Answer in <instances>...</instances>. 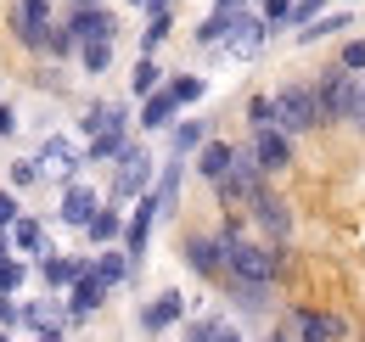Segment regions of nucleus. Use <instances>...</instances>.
I'll return each instance as SVG.
<instances>
[{
	"label": "nucleus",
	"instance_id": "1",
	"mask_svg": "<svg viewBox=\"0 0 365 342\" xmlns=\"http://www.w3.org/2000/svg\"><path fill=\"white\" fill-rule=\"evenodd\" d=\"M225 269L236 275V286H270L275 258L264 253V247H253L247 236H236V230H230V236H225Z\"/></svg>",
	"mask_w": 365,
	"mask_h": 342
},
{
	"label": "nucleus",
	"instance_id": "2",
	"mask_svg": "<svg viewBox=\"0 0 365 342\" xmlns=\"http://www.w3.org/2000/svg\"><path fill=\"white\" fill-rule=\"evenodd\" d=\"M270 101H275V129H281V135H298V129H315V124H320L315 90H304V85H281Z\"/></svg>",
	"mask_w": 365,
	"mask_h": 342
},
{
	"label": "nucleus",
	"instance_id": "3",
	"mask_svg": "<svg viewBox=\"0 0 365 342\" xmlns=\"http://www.w3.org/2000/svg\"><path fill=\"white\" fill-rule=\"evenodd\" d=\"M354 95H360L354 73L331 68V73L320 79V90H315V107H320V118H349V113H354Z\"/></svg>",
	"mask_w": 365,
	"mask_h": 342
},
{
	"label": "nucleus",
	"instance_id": "4",
	"mask_svg": "<svg viewBox=\"0 0 365 342\" xmlns=\"http://www.w3.org/2000/svg\"><path fill=\"white\" fill-rule=\"evenodd\" d=\"M146 180H152V152H146V146H124V157H118V180H113V202L140 197Z\"/></svg>",
	"mask_w": 365,
	"mask_h": 342
},
{
	"label": "nucleus",
	"instance_id": "5",
	"mask_svg": "<svg viewBox=\"0 0 365 342\" xmlns=\"http://www.w3.org/2000/svg\"><path fill=\"white\" fill-rule=\"evenodd\" d=\"M264 34H270V23H264L259 11H242V6H236V23H230L225 51L230 56H259V51H264Z\"/></svg>",
	"mask_w": 365,
	"mask_h": 342
},
{
	"label": "nucleus",
	"instance_id": "6",
	"mask_svg": "<svg viewBox=\"0 0 365 342\" xmlns=\"http://www.w3.org/2000/svg\"><path fill=\"white\" fill-rule=\"evenodd\" d=\"M68 34L79 45H96V40H113L118 34V23L101 11V6H73V23H68Z\"/></svg>",
	"mask_w": 365,
	"mask_h": 342
},
{
	"label": "nucleus",
	"instance_id": "7",
	"mask_svg": "<svg viewBox=\"0 0 365 342\" xmlns=\"http://www.w3.org/2000/svg\"><path fill=\"white\" fill-rule=\"evenodd\" d=\"M292 337L298 342H337L343 337V320L337 314H320V309H298L292 314Z\"/></svg>",
	"mask_w": 365,
	"mask_h": 342
},
{
	"label": "nucleus",
	"instance_id": "8",
	"mask_svg": "<svg viewBox=\"0 0 365 342\" xmlns=\"http://www.w3.org/2000/svg\"><path fill=\"white\" fill-rule=\"evenodd\" d=\"M185 264L197 275H225V236H191L185 242Z\"/></svg>",
	"mask_w": 365,
	"mask_h": 342
},
{
	"label": "nucleus",
	"instance_id": "9",
	"mask_svg": "<svg viewBox=\"0 0 365 342\" xmlns=\"http://www.w3.org/2000/svg\"><path fill=\"white\" fill-rule=\"evenodd\" d=\"M34 163H40V174L68 180V174L79 169V152H73V140H68V135H51L46 146H40V157H34Z\"/></svg>",
	"mask_w": 365,
	"mask_h": 342
},
{
	"label": "nucleus",
	"instance_id": "10",
	"mask_svg": "<svg viewBox=\"0 0 365 342\" xmlns=\"http://www.w3.org/2000/svg\"><path fill=\"white\" fill-rule=\"evenodd\" d=\"M152 224H158V197L146 191V197H140V208H135V219H130V230H124V253H130V258L146 253V242H152Z\"/></svg>",
	"mask_w": 365,
	"mask_h": 342
},
{
	"label": "nucleus",
	"instance_id": "11",
	"mask_svg": "<svg viewBox=\"0 0 365 342\" xmlns=\"http://www.w3.org/2000/svg\"><path fill=\"white\" fill-rule=\"evenodd\" d=\"M101 303H107V281H101V275H96L91 264H85V275H79V281H73V298H68V314H73V320H79V314H96V309H101Z\"/></svg>",
	"mask_w": 365,
	"mask_h": 342
},
{
	"label": "nucleus",
	"instance_id": "12",
	"mask_svg": "<svg viewBox=\"0 0 365 342\" xmlns=\"http://www.w3.org/2000/svg\"><path fill=\"white\" fill-rule=\"evenodd\" d=\"M253 157H259V169H287L292 163V140L281 129H259L253 135Z\"/></svg>",
	"mask_w": 365,
	"mask_h": 342
},
{
	"label": "nucleus",
	"instance_id": "13",
	"mask_svg": "<svg viewBox=\"0 0 365 342\" xmlns=\"http://www.w3.org/2000/svg\"><path fill=\"white\" fill-rule=\"evenodd\" d=\"M56 219L85 230V224L96 219V191H91V185H68V191H62V208H56Z\"/></svg>",
	"mask_w": 365,
	"mask_h": 342
},
{
	"label": "nucleus",
	"instance_id": "14",
	"mask_svg": "<svg viewBox=\"0 0 365 342\" xmlns=\"http://www.w3.org/2000/svg\"><path fill=\"white\" fill-rule=\"evenodd\" d=\"M180 314H185V298H180V292H163L158 303L140 309V326H146V331H163V326H175Z\"/></svg>",
	"mask_w": 365,
	"mask_h": 342
},
{
	"label": "nucleus",
	"instance_id": "15",
	"mask_svg": "<svg viewBox=\"0 0 365 342\" xmlns=\"http://www.w3.org/2000/svg\"><path fill=\"white\" fill-rule=\"evenodd\" d=\"M197 174L214 180V185L230 174V146H225V140H202V146H197Z\"/></svg>",
	"mask_w": 365,
	"mask_h": 342
},
{
	"label": "nucleus",
	"instance_id": "16",
	"mask_svg": "<svg viewBox=\"0 0 365 342\" xmlns=\"http://www.w3.org/2000/svg\"><path fill=\"white\" fill-rule=\"evenodd\" d=\"M40 275H46V286H51V292H62V286H73V281L85 275V264H73V258H56V253H46V258H40Z\"/></svg>",
	"mask_w": 365,
	"mask_h": 342
},
{
	"label": "nucleus",
	"instance_id": "17",
	"mask_svg": "<svg viewBox=\"0 0 365 342\" xmlns=\"http://www.w3.org/2000/svg\"><path fill=\"white\" fill-rule=\"evenodd\" d=\"M175 107H180V101H175V90H152V95H146V107H140V124H146V129L175 124Z\"/></svg>",
	"mask_w": 365,
	"mask_h": 342
},
{
	"label": "nucleus",
	"instance_id": "18",
	"mask_svg": "<svg viewBox=\"0 0 365 342\" xmlns=\"http://www.w3.org/2000/svg\"><path fill=\"white\" fill-rule=\"evenodd\" d=\"M23 326H34L40 337H46V331H62V326H68V309H56V303H29V309H23Z\"/></svg>",
	"mask_w": 365,
	"mask_h": 342
},
{
	"label": "nucleus",
	"instance_id": "19",
	"mask_svg": "<svg viewBox=\"0 0 365 342\" xmlns=\"http://www.w3.org/2000/svg\"><path fill=\"white\" fill-rule=\"evenodd\" d=\"M230 23H236V11H214V17H202V28H197V45H225L230 40Z\"/></svg>",
	"mask_w": 365,
	"mask_h": 342
},
{
	"label": "nucleus",
	"instance_id": "20",
	"mask_svg": "<svg viewBox=\"0 0 365 342\" xmlns=\"http://www.w3.org/2000/svg\"><path fill=\"white\" fill-rule=\"evenodd\" d=\"M11 242H17L23 253H34V258H46V253H51V247H46V230H40L34 219H17V224H11Z\"/></svg>",
	"mask_w": 365,
	"mask_h": 342
},
{
	"label": "nucleus",
	"instance_id": "21",
	"mask_svg": "<svg viewBox=\"0 0 365 342\" xmlns=\"http://www.w3.org/2000/svg\"><path fill=\"white\" fill-rule=\"evenodd\" d=\"M253 208H259V219H264V230H270V236H287V208L275 202L270 191H253Z\"/></svg>",
	"mask_w": 365,
	"mask_h": 342
},
{
	"label": "nucleus",
	"instance_id": "22",
	"mask_svg": "<svg viewBox=\"0 0 365 342\" xmlns=\"http://www.w3.org/2000/svg\"><path fill=\"white\" fill-rule=\"evenodd\" d=\"M337 28H349V11H326V17H309V28H298V40L315 45V40H326V34H337Z\"/></svg>",
	"mask_w": 365,
	"mask_h": 342
},
{
	"label": "nucleus",
	"instance_id": "23",
	"mask_svg": "<svg viewBox=\"0 0 365 342\" xmlns=\"http://www.w3.org/2000/svg\"><path fill=\"white\" fill-rule=\"evenodd\" d=\"M124 129H107V135H96L91 140V163H113V157H124Z\"/></svg>",
	"mask_w": 365,
	"mask_h": 342
},
{
	"label": "nucleus",
	"instance_id": "24",
	"mask_svg": "<svg viewBox=\"0 0 365 342\" xmlns=\"http://www.w3.org/2000/svg\"><path fill=\"white\" fill-rule=\"evenodd\" d=\"M85 230H91L96 247H107V242H118V214H113V208H96V219L85 224Z\"/></svg>",
	"mask_w": 365,
	"mask_h": 342
},
{
	"label": "nucleus",
	"instance_id": "25",
	"mask_svg": "<svg viewBox=\"0 0 365 342\" xmlns=\"http://www.w3.org/2000/svg\"><path fill=\"white\" fill-rule=\"evenodd\" d=\"M152 197H158V214H169V208L180 202V163H169V169H163V185H158Z\"/></svg>",
	"mask_w": 365,
	"mask_h": 342
},
{
	"label": "nucleus",
	"instance_id": "26",
	"mask_svg": "<svg viewBox=\"0 0 365 342\" xmlns=\"http://www.w3.org/2000/svg\"><path fill=\"white\" fill-rule=\"evenodd\" d=\"M91 269L107 281V286H118V281L130 275V253H101V264H91Z\"/></svg>",
	"mask_w": 365,
	"mask_h": 342
},
{
	"label": "nucleus",
	"instance_id": "27",
	"mask_svg": "<svg viewBox=\"0 0 365 342\" xmlns=\"http://www.w3.org/2000/svg\"><path fill=\"white\" fill-rule=\"evenodd\" d=\"M79 56H85V73H107V68H113V40L79 45Z\"/></svg>",
	"mask_w": 365,
	"mask_h": 342
},
{
	"label": "nucleus",
	"instance_id": "28",
	"mask_svg": "<svg viewBox=\"0 0 365 342\" xmlns=\"http://www.w3.org/2000/svg\"><path fill=\"white\" fill-rule=\"evenodd\" d=\"M247 124H253V135H259V129H275V101L270 95H253V101H247Z\"/></svg>",
	"mask_w": 365,
	"mask_h": 342
},
{
	"label": "nucleus",
	"instance_id": "29",
	"mask_svg": "<svg viewBox=\"0 0 365 342\" xmlns=\"http://www.w3.org/2000/svg\"><path fill=\"white\" fill-rule=\"evenodd\" d=\"M202 140H208V129L197 124V118H191V124H175V152H197Z\"/></svg>",
	"mask_w": 365,
	"mask_h": 342
},
{
	"label": "nucleus",
	"instance_id": "30",
	"mask_svg": "<svg viewBox=\"0 0 365 342\" xmlns=\"http://www.w3.org/2000/svg\"><path fill=\"white\" fill-rule=\"evenodd\" d=\"M163 34H169V11H152V23H146V34H140V51L152 56V51L163 45Z\"/></svg>",
	"mask_w": 365,
	"mask_h": 342
},
{
	"label": "nucleus",
	"instance_id": "31",
	"mask_svg": "<svg viewBox=\"0 0 365 342\" xmlns=\"http://www.w3.org/2000/svg\"><path fill=\"white\" fill-rule=\"evenodd\" d=\"M259 17H264L270 28H287V23H292V0H259Z\"/></svg>",
	"mask_w": 365,
	"mask_h": 342
},
{
	"label": "nucleus",
	"instance_id": "32",
	"mask_svg": "<svg viewBox=\"0 0 365 342\" xmlns=\"http://www.w3.org/2000/svg\"><path fill=\"white\" fill-rule=\"evenodd\" d=\"M23 275H29V269H23L17 258H0V298H11V292L23 286Z\"/></svg>",
	"mask_w": 365,
	"mask_h": 342
},
{
	"label": "nucleus",
	"instance_id": "33",
	"mask_svg": "<svg viewBox=\"0 0 365 342\" xmlns=\"http://www.w3.org/2000/svg\"><path fill=\"white\" fill-rule=\"evenodd\" d=\"M130 85H135V95H152V90H158V62H152V56L135 62V79H130Z\"/></svg>",
	"mask_w": 365,
	"mask_h": 342
},
{
	"label": "nucleus",
	"instance_id": "34",
	"mask_svg": "<svg viewBox=\"0 0 365 342\" xmlns=\"http://www.w3.org/2000/svg\"><path fill=\"white\" fill-rule=\"evenodd\" d=\"M343 73H365V40H349L343 45V62H337Z\"/></svg>",
	"mask_w": 365,
	"mask_h": 342
},
{
	"label": "nucleus",
	"instance_id": "35",
	"mask_svg": "<svg viewBox=\"0 0 365 342\" xmlns=\"http://www.w3.org/2000/svg\"><path fill=\"white\" fill-rule=\"evenodd\" d=\"M46 51H56V56H68V51H79V40H73L68 28H56V23H51V40H46Z\"/></svg>",
	"mask_w": 365,
	"mask_h": 342
},
{
	"label": "nucleus",
	"instance_id": "36",
	"mask_svg": "<svg viewBox=\"0 0 365 342\" xmlns=\"http://www.w3.org/2000/svg\"><path fill=\"white\" fill-rule=\"evenodd\" d=\"M169 90H175V101H180V107H185V101H202V79H175Z\"/></svg>",
	"mask_w": 365,
	"mask_h": 342
},
{
	"label": "nucleus",
	"instance_id": "37",
	"mask_svg": "<svg viewBox=\"0 0 365 342\" xmlns=\"http://www.w3.org/2000/svg\"><path fill=\"white\" fill-rule=\"evenodd\" d=\"M17 11H23L29 23H51V0H23Z\"/></svg>",
	"mask_w": 365,
	"mask_h": 342
},
{
	"label": "nucleus",
	"instance_id": "38",
	"mask_svg": "<svg viewBox=\"0 0 365 342\" xmlns=\"http://www.w3.org/2000/svg\"><path fill=\"white\" fill-rule=\"evenodd\" d=\"M40 180V163H11V185H34Z\"/></svg>",
	"mask_w": 365,
	"mask_h": 342
},
{
	"label": "nucleus",
	"instance_id": "39",
	"mask_svg": "<svg viewBox=\"0 0 365 342\" xmlns=\"http://www.w3.org/2000/svg\"><path fill=\"white\" fill-rule=\"evenodd\" d=\"M6 224H17V197H11V191H0V230H6Z\"/></svg>",
	"mask_w": 365,
	"mask_h": 342
},
{
	"label": "nucleus",
	"instance_id": "40",
	"mask_svg": "<svg viewBox=\"0 0 365 342\" xmlns=\"http://www.w3.org/2000/svg\"><path fill=\"white\" fill-rule=\"evenodd\" d=\"M320 11V0H292V23H309Z\"/></svg>",
	"mask_w": 365,
	"mask_h": 342
},
{
	"label": "nucleus",
	"instance_id": "41",
	"mask_svg": "<svg viewBox=\"0 0 365 342\" xmlns=\"http://www.w3.org/2000/svg\"><path fill=\"white\" fill-rule=\"evenodd\" d=\"M185 342H214V320H197V326L185 331Z\"/></svg>",
	"mask_w": 365,
	"mask_h": 342
},
{
	"label": "nucleus",
	"instance_id": "42",
	"mask_svg": "<svg viewBox=\"0 0 365 342\" xmlns=\"http://www.w3.org/2000/svg\"><path fill=\"white\" fill-rule=\"evenodd\" d=\"M17 320H23V309H17L11 298H0V326H17Z\"/></svg>",
	"mask_w": 365,
	"mask_h": 342
},
{
	"label": "nucleus",
	"instance_id": "43",
	"mask_svg": "<svg viewBox=\"0 0 365 342\" xmlns=\"http://www.w3.org/2000/svg\"><path fill=\"white\" fill-rule=\"evenodd\" d=\"M0 135H17V113H11L6 101H0Z\"/></svg>",
	"mask_w": 365,
	"mask_h": 342
},
{
	"label": "nucleus",
	"instance_id": "44",
	"mask_svg": "<svg viewBox=\"0 0 365 342\" xmlns=\"http://www.w3.org/2000/svg\"><path fill=\"white\" fill-rule=\"evenodd\" d=\"M349 118H354V124L365 129V85H360V95H354V113H349Z\"/></svg>",
	"mask_w": 365,
	"mask_h": 342
},
{
	"label": "nucleus",
	"instance_id": "45",
	"mask_svg": "<svg viewBox=\"0 0 365 342\" xmlns=\"http://www.w3.org/2000/svg\"><path fill=\"white\" fill-rule=\"evenodd\" d=\"M214 342H242V337H236L230 326H214Z\"/></svg>",
	"mask_w": 365,
	"mask_h": 342
},
{
	"label": "nucleus",
	"instance_id": "46",
	"mask_svg": "<svg viewBox=\"0 0 365 342\" xmlns=\"http://www.w3.org/2000/svg\"><path fill=\"white\" fill-rule=\"evenodd\" d=\"M40 342H62V331H46V337H40Z\"/></svg>",
	"mask_w": 365,
	"mask_h": 342
},
{
	"label": "nucleus",
	"instance_id": "47",
	"mask_svg": "<svg viewBox=\"0 0 365 342\" xmlns=\"http://www.w3.org/2000/svg\"><path fill=\"white\" fill-rule=\"evenodd\" d=\"M73 6H101V0H73Z\"/></svg>",
	"mask_w": 365,
	"mask_h": 342
},
{
	"label": "nucleus",
	"instance_id": "48",
	"mask_svg": "<svg viewBox=\"0 0 365 342\" xmlns=\"http://www.w3.org/2000/svg\"><path fill=\"white\" fill-rule=\"evenodd\" d=\"M220 6H225V11H236V0H220Z\"/></svg>",
	"mask_w": 365,
	"mask_h": 342
},
{
	"label": "nucleus",
	"instance_id": "49",
	"mask_svg": "<svg viewBox=\"0 0 365 342\" xmlns=\"http://www.w3.org/2000/svg\"><path fill=\"white\" fill-rule=\"evenodd\" d=\"M0 342H11V337H6V331H0Z\"/></svg>",
	"mask_w": 365,
	"mask_h": 342
},
{
	"label": "nucleus",
	"instance_id": "50",
	"mask_svg": "<svg viewBox=\"0 0 365 342\" xmlns=\"http://www.w3.org/2000/svg\"><path fill=\"white\" fill-rule=\"evenodd\" d=\"M270 342H287V337H270Z\"/></svg>",
	"mask_w": 365,
	"mask_h": 342
},
{
	"label": "nucleus",
	"instance_id": "51",
	"mask_svg": "<svg viewBox=\"0 0 365 342\" xmlns=\"http://www.w3.org/2000/svg\"><path fill=\"white\" fill-rule=\"evenodd\" d=\"M135 6H146V0H135Z\"/></svg>",
	"mask_w": 365,
	"mask_h": 342
}]
</instances>
